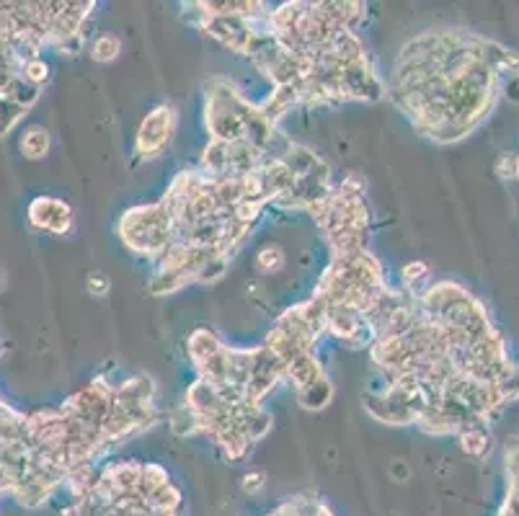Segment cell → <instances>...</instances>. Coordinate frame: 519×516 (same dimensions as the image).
I'll return each mask as SVG.
<instances>
[{
  "label": "cell",
  "instance_id": "obj_1",
  "mask_svg": "<svg viewBox=\"0 0 519 516\" xmlns=\"http://www.w3.org/2000/svg\"><path fill=\"white\" fill-rule=\"evenodd\" d=\"M176 129V108L161 104L156 107L140 125L137 140H135V155L140 158H156L165 150V145L171 143Z\"/></svg>",
  "mask_w": 519,
  "mask_h": 516
},
{
  "label": "cell",
  "instance_id": "obj_2",
  "mask_svg": "<svg viewBox=\"0 0 519 516\" xmlns=\"http://www.w3.org/2000/svg\"><path fill=\"white\" fill-rule=\"evenodd\" d=\"M29 222L39 230L65 235L72 230V210L68 202L54 196H36L29 204Z\"/></svg>",
  "mask_w": 519,
  "mask_h": 516
},
{
  "label": "cell",
  "instance_id": "obj_3",
  "mask_svg": "<svg viewBox=\"0 0 519 516\" xmlns=\"http://www.w3.org/2000/svg\"><path fill=\"white\" fill-rule=\"evenodd\" d=\"M285 377L287 380H292L297 392H300L305 390V388H310L313 382H318L326 374H323V367L318 364V359L313 356V352H305V354L295 356V359L287 364Z\"/></svg>",
  "mask_w": 519,
  "mask_h": 516
},
{
  "label": "cell",
  "instance_id": "obj_4",
  "mask_svg": "<svg viewBox=\"0 0 519 516\" xmlns=\"http://www.w3.org/2000/svg\"><path fill=\"white\" fill-rule=\"evenodd\" d=\"M458 439H460L463 452L470 455V457H486V455L491 452V446H494L491 431H488L484 421H470V424H466V427L460 428Z\"/></svg>",
  "mask_w": 519,
  "mask_h": 516
},
{
  "label": "cell",
  "instance_id": "obj_5",
  "mask_svg": "<svg viewBox=\"0 0 519 516\" xmlns=\"http://www.w3.org/2000/svg\"><path fill=\"white\" fill-rule=\"evenodd\" d=\"M50 145H52L50 132L42 125H32L24 129V135L18 140V150L26 161H42L50 153Z\"/></svg>",
  "mask_w": 519,
  "mask_h": 516
},
{
  "label": "cell",
  "instance_id": "obj_6",
  "mask_svg": "<svg viewBox=\"0 0 519 516\" xmlns=\"http://www.w3.org/2000/svg\"><path fill=\"white\" fill-rule=\"evenodd\" d=\"M331 395H334V388H331L328 377H321V380H318V382H313L310 388H305V390L297 392L300 406L307 410L326 408V406L331 403Z\"/></svg>",
  "mask_w": 519,
  "mask_h": 516
},
{
  "label": "cell",
  "instance_id": "obj_7",
  "mask_svg": "<svg viewBox=\"0 0 519 516\" xmlns=\"http://www.w3.org/2000/svg\"><path fill=\"white\" fill-rule=\"evenodd\" d=\"M3 96L5 99H11L14 104H18V107H24L26 111L34 107L36 101H39V96H42V89H36V86H32V83H26L21 75H16L14 80H11V86L3 90Z\"/></svg>",
  "mask_w": 519,
  "mask_h": 516
},
{
  "label": "cell",
  "instance_id": "obj_8",
  "mask_svg": "<svg viewBox=\"0 0 519 516\" xmlns=\"http://www.w3.org/2000/svg\"><path fill=\"white\" fill-rule=\"evenodd\" d=\"M122 52V39L117 34H99L90 44V57L96 62H111Z\"/></svg>",
  "mask_w": 519,
  "mask_h": 516
},
{
  "label": "cell",
  "instance_id": "obj_9",
  "mask_svg": "<svg viewBox=\"0 0 519 516\" xmlns=\"http://www.w3.org/2000/svg\"><path fill=\"white\" fill-rule=\"evenodd\" d=\"M26 83H32L36 89H42V86H47L50 83V62L44 60V57H34V60H29V62H24L21 65V72H18Z\"/></svg>",
  "mask_w": 519,
  "mask_h": 516
},
{
  "label": "cell",
  "instance_id": "obj_10",
  "mask_svg": "<svg viewBox=\"0 0 519 516\" xmlns=\"http://www.w3.org/2000/svg\"><path fill=\"white\" fill-rule=\"evenodd\" d=\"M26 117V108L14 104L11 99L0 96V140L8 137V132H14L16 125Z\"/></svg>",
  "mask_w": 519,
  "mask_h": 516
},
{
  "label": "cell",
  "instance_id": "obj_11",
  "mask_svg": "<svg viewBox=\"0 0 519 516\" xmlns=\"http://www.w3.org/2000/svg\"><path fill=\"white\" fill-rule=\"evenodd\" d=\"M282 267H285V250L279 249L277 243H269L256 253V268L261 274H277Z\"/></svg>",
  "mask_w": 519,
  "mask_h": 516
},
{
  "label": "cell",
  "instance_id": "obj_12",
  "mask_svg": "<svg viewBox=\"0 0 519 516\" xmlns=\"http://www.w3.org/2000/svg\"><path fill=\"white\" fill-rule=\"evenodd\" d=\"M86 289H89L93 297H104L109 289H111V282L104 271H90L89 279H86Z\"/></svg>",
  "mask_w": 519,
  "mask_h": 516
},
{
  "label": "cell",
  "instance_id": "obj_13",
  "mask_svg": "<svg viewBox=\"0 0 519 516\" xmlns=\"http://www.w3.org/2000/svg\"><path fill=\"white\" fill-rule=\"evenodd\" d=\"M427 274H429V267H427L424 261H411V264L403 267V279H406V285H413V282L427 279Z\"/></svg>",
  "mask_w": 519,
  "mask_h": 516
},
{
  "label": "cell",
  "instance_id": "obj_14",
  "mask_svg": "<svg viewBox=\"0 0 519 516\" xmlns=\"http://www.w3.org/2000/svg\"><path fill=\"white\" fill-rule=\"evenodd\" d=\"M264 485H267V475L259 473V470L243 475V491H246V493H259V491H264Z\"/></svg>",
  "mask_w": 519,
  "mask_h": 516
},
{
  "label": "cell",
  "instance_id": "obj_15",
  "mask_svg": "<svg viewBox=\"0 0 519 516\" xmlns=\"http://www.w3.org/2000/svg\"><path fill=\"white\" fill-rule=\"evenodd\" d=\"M409 475H411V467L403 463V460H395L393 464H391V478H395V481H409Z\"/></svg>",
  "mask_w": 519,
  "mask_h": 516
},
{
  "label": "cell",
  "instance_id": "obj_16",
  "mask_svg": "<svg viewBox=\"0 0 519 516\" xmlns=\"http://www.w3.org/2000/svg\"><path fill=\"white\" fill-rule=\"evenodd\" d=\"M504 96H506V101H512V104H519V72L504 86Z\"/></svg>",
  "mask_w": 519,
  "mask_h": 516
},
{
  "label": "cell",
  "instance_id": "obj_17",
  "mask_svg": "<svg viewBox=\"0 0 519 516\" xmlns=\"http://www.w3.org/2000/svg\"><path fill=\"white\" fill-rule=\"evenodd\" d=\"M3 286H5V268L0 267V292H3Z\"/></svg>",
  "mask_w": 519,
  "mask_h": 516
}]
</instances>
